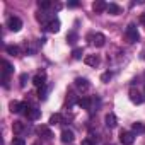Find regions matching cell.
<instances>
[{
  "mask_svg": "<svg viewBox=\"0 0 145 145\" xmlns=\"http://www.w3.org/2000/svg\"><path fill=\"white\" fill-rule=\"evenodd\" d=\"M125 38H126L128 43H137V41L140 39L138 29H137L135 24H128V27H126V31H125Z\"/></svg>",
  "mask_w": 145,
  "mask_h": 145,
  "instance_id": "6da1fadb",
  "label": "cell"
},
{
  "mask_svg": "<svg viewBox=\"0 0 145 145\" xmlns=\"http://www.w3.org/2000/svg\"><path fill=\"white\" fill-rule=\"evenodd\" d=\"M87 39H89L94 46H97V48H103V46L106 44V36H104L103 33H94V34H89V36H87Z\"/></svg>",
  "mask_w": 145,
  "mask_h": 145,
  "instance_id": "7a4b0ae2",
  "label": "cell"
},
{
  "mask_svg": "<svg viewBox=\"0 0 145 145\" xmlns=\"http://www.w3.org/2000/svg\"><path fill=\"white\" fill-rule=\"evenodd\" d=\"M7 27H9L10 31L17 33V31H21V27H22V21H21L19 17H9V19H7Z\"/></svg>",
  "mask_w": 145,
  "mask_h": 145,
  "instance_id": "3957f363",
  "label": "cell"
},
{
  "mask_svg": "<svg viewBox=\"0 0 145 145\" xmlns=\"http://www.w3.org/2000/svg\"><path fill=\"white\" fill-rule=\"evenodd\" d=\"M120 142L123 145H131L135 142V133L133 131H121L120 133Z\"/></svg>",
  "mask_w": 145,
  "mask_h": 145,
  "instance_id": "277c9868",
  "label": "cell"
},
{
  "mask_svg": "<svg viewBox=\"0 0 145 145\" xmlns=\"http://www.w3.org/2000/svg\"><path fill=\"white\" fill-rule=\"evenodd\" d=\"M130 99H131V103L140 104V103H143V99H145V97H142V94H140V91H138V89H130Z\"/></svg>",
  "mask_w": 145,
  "mask_h": 145,
  "instance_id": "5b68a950",
  "label": "cell"
},
{
  "mask_svg": "<svg viewBox=\"0 0 145 145\" xmlns=\"http://www.w3.org/2000/svg\"><path fill=\"white\" fill-rule=\"evenodd\" d=\"M74 140H75V135L72 130H63L61 131V142L63 143H72Z\"/></svg>",
  "mask_w": 145,
  "mask_h": 145,
  "instance_id": "8992f818",
  "label": "cell"
},
{
  "mask_svg": "<svg viewBox=\"0 0 145 145\" xmlns=\"http://www.w3.org/2000/svg\"><path fill=\"white\" fill-rule=\"evenodd\" d=\"M9 109H10L12 113H21L22 109H27V108H26V104H24V103H19V101H10Z\"/></svg>",
  "mask_w": 145,
  "mask_h": 145,
  "instance_id": "52a82bcc",
  "label": "cell"
},
{
  "mask_svg": "<svg viewBox=\"0 0 145 145\" xmlns=\"http://www.w3.org/2000/svg\"><path fill=\"white\" fill-rule=\"evenodd\" d=\"M26 116H27V120H31V121H36V120L41 116V111H39L38 108H27V111H26Z\"/></svg>",
  "mask_w": 145,
  "mask_h": 145,
  "instance_id": "ba28073f",
  "label": "cell"
},
{
  "mask_svg": "<svg viewBox=\"0 0 145 145\" xmlns=\"http://www.w3.org/2000/svg\"><path fill=\"white\" fill-rule=\"evenodd\" d=\"M92 10H94L96 14H101V12L108 10V4H106V2H103V0H97V2H94V4H92Z\"/></svg>",
  "mask_w": 145,
  "mask_h": 145,
  "instance_id": "9c48e42d",
  "label": "cell"
},
{
  "mask_svg": "<svg viewBox=\"0 0 145 145\" xmlns=\"http://www.w3.org/2000/svg\"><path fill=\"white\" fill-rule=\"evenodd\" d=\"M84 61H86V65H89V67H97L101 60H99L97 55H87V56L84 58Z\"/></svg>",
  "mask_w": 145,
  "mask_h": 145,
  "instance_id": "30bf717a",
  "label": "cell"
},
{
  "mask_svg": "<svg viewBox=\"0 0 145 145\" xmlns=\"http://www.w3.org/2000/svg\"><path fill=\"white\" fill-rule=\"evenodd\" d=\"M46 29H48L50 33H58V31H60V21H58V19H51V21L46 24Z\"/></svg>",
  "mask_w": 145,
  "mask_h": 145,
  "instance_id": "8fae6325",
  "label": "cell"
},
{
  "mask_svg": "<svg viewBox=\"0 0 145 145\" xmlns=\"http://www.w3.org/2000/svg\"><path fill=\"white\" fill-rule=\"evenodd\" d=\"M75 86H77V89L79 91H87L91 86H89V82H87V79H82V77H79V79H75Z\"/></svg>",
  "mask_w": 145,
  "mask_h": 145,
  "instance_id": "7c38bea8",
  "label": "cell"
},
{
  "mask_svg": "<svg viewBox=\"0 0 145 145\" xmlns=\"http://www.w3.org/2000/svg\"><path fill=\"white\" fill-rule=\"evenodd\" d=\"M104 123H106V126H108V128H114V126L118 125V120H116V116H114L113 113H109V114H106Z\"/></svg>",
  "mask_w": 145,
  "mask_h": 145,
  "instance_id": "4fadbf2b",
  "label": "cell"
},
{
  "mask_svg": "<svg viewBox=\"0 0 145 145\" xmlns=\"http://www.w3.org/2000/svg\"><path fill=\"white\" fill-rule=\"evenodd\" d=\"M33 84H34L36 87H44V86H46V77H44V74H38V75L33 79Z\"/></svg>",
  "mask_w": 145,
  "mask_h": 145,
  "instance_id": "5bb4252c",
  "label": "cell"
},
{
  "mask_svg": "<svg viewBox=\"0 0 145 145\" xmlns=\"http://www.w3.org/2000/svg\"><path fill=\"white\" fill-rule=\"evenodd\" d=\"M91 104H92V99H91V97H82V99H79V106H80L82 109H91Z\"/></svg>",
  "mask_w": 145,
  "mask_h": 145,
  "instance_id": "9a60e30c",
  "label": "cell"
},
{
  "mask_svg": "<svg viewBox=\"0 0 145 145\" xmlns=\"http://www.w3.org/2000/svg\"><path fill=\"white\" fill-rule=\"evenodd\" d=\"M61 120H63V118H61V114H60V113H55V114H51V116H50V121H48V123H50L51 126H55V125H60V123H61Z\"/></svg>",
  "mask_w": 145,
  "mask_h": 145,
  "instance_id": "2e32d148",
  "label": "cell"
},
{
  "mask_svg": "<svg viewBox=\"0 0 145 145\" xmlns=\"http://www.w3.org/2000/svg\"><path fill=\"white\" fill-rule=\"evenodd\" d=\"M108 12H109L111 16H118V14L121 12V7L116 5V4H108Z\"/></svg>",
  "mask_w": 145,
  "mask_h": 145,
  "instance_id": "e0dca14e",
  "label": "cell"
},
{
  "mask_svg": "<svg viewBox=\"0 0 145 145\" xmlns=\"http://www.w3.org/2000/svg\"><path fill=\"white\" fill-rule=\"evenodd\" d=\"M131 130H133V133H145V125L140 123V121H137V123H133Z\"/></svg>",
  "mask_w": 145,
  "mask_h": 145,
  "instance_id": "ac0fdd59",
  "label": "cell"
},
{
  "mask_svg": "<svg viewBox=\"0 0 145 145\" xmlns=\"http://www.w3.org/2000/svg\"><path fill=\"white\" fill-rule=\"evenodd\" d=\"M38 133H39V135H43L44 138H51V137H53L48 126H39V128H38Z\"/></svg>",
  "mask_w": 145,
  "mask_h": 145,
  "instance_id": "d6986e66",
  "label": "cell"
},
{
  "mask_svg": "<svg viewBox=\"0 0 145 145\" xmlns=\"http://www.w3.org/2000/svg\"><path fill=\"white\" fill-rule=\"evenodd\" d=\"M12 130H14V133H22L24 131V123H21V121H14V125H12Z\"/></svg>",
  "mask_w": 145,
  "mask_h": 145,
  "instance_id": "ffe728a7",
  "label": "cell"
},
{
  "mask_svg": "<svg viewBox=\"0 0 145 145\" xmlns=\"http://www.w3.org/2000/svg\"><path fill=\"white\" fill-rule=\"evenodd\" d=\"M77 41V33L75 31H70L68 34H67V43H70V44H74Z\"/></svg>",
  "mask_w": 145,
  "mask_h": 145,
  "instance_id": "44dd1931",
  "label": "cell"
},
{
  "mask_svg": "<svg viewBox=\"0 0 145 145\" xmlns=\"http://www.w3.org/2000/svg\"><path fill=\"white\" fill-rule=\"evenodd\" d=\"M2 65H4V75H9L10 72L14 70V68H12V65H10L7 60H4V61H2Z\"/></svg>",
  "mask_w": 145,
  "mask_h": 145,
  "instance_id": "7402d4cb",
  "label": "cell"
},
{
  "mask_svg": "<svg viewBox=\"0 0 145 145\" xmlns=\"http://www.w3.org/2000/svg\"><path fill=\"white\" fill-rule=\"evenodd\" d=\"M82 55H84V50H82V48H75L74 51H72V56H74L75 60H80Z\"/></svg>",
  "mask_w": 145,
  "mask_h": 145,
  "instance_id": "603a6c76",
  "label": "cell"
},
{
  "mask_svg": "<svg viewBox=\"0 0 145 145\" xmlns=\"http://www.w3.org/2000/svg\"><path fill=\"white\" fill-rule=\"evenodd\" d=\"M38 5H39V9L46 10V9H50V7H51V2H50V0H39Z\"/></svg>",
  "mask_w": 145,
  "mask_h": 145,
  "instance_id": "cb8c5ba5",
  "label": "cell"
},
{
  "mask_svg": "<svg viewBox=\"0 0 145 145\" xmlns=\"http://www.w3.org/2000/svg\"><path fill=\"white\" fill-rule=\"evenodd\" d=\"M7 53L12 55V56H17V55H19V48L14 46V44H10V46H7Z\"/></svg>",
  "mask_w": 145,
  "mask_h": 145,
  "instance_id": "d4e9b609",
  "label": "cell"
},
{
  "mask_svg": "<svg viewBox=\"0 0 145 145\" xmlns=\"http://www.w3.org/2000/svg\"><path fill=\"white\" fill-rule=\"evenodd\" d=\"M111 77H113V74H111V72H104V74L101 75V80H103L104 84H108V82L111 80Z\"/></svg>",
  "mask_w": 145,
  "mask_h": 145,
  "instance_id": "484cf974",
  "label": "cell"
},
{
  "mask_svg": "<svg viewBox=\"0 0 145 145\" xmlns=\"http://www.w3.org/2000/svg\"><path fill=\"white\" fill-rule=\"evenodd\" d=\"M12 145H26V142H24V138H21V137H14Z\"/></svg>",
  "mask_w": 145,
  "mask_h": 145,
  "instance_id": "4316f807",
  "label": "cell"
},
{
  "mask_svg": "<svg viewBox=\"0 0 145 145\" xmlns=\"http://www.w3.org/2000/svg\"><path fill=\"white\" fill-rule=\"evenodd\" d=\"M46 92H48L46 86H44V87H39V91H38V96H39L41 99H44V97H46Z\"/></svg>",
  "mask_w": 145,
  "mask_h": 145,
  "instance_id": "83f0119b",
  "label": "cell"
},
{
  "mask_svg": "<svg viewBox=\"0 0 145 145\" xmlns=\"http://www.w3.org/2000/svg\"><path fill=\"white\" fill-rule=\"evenodd\" d=\"M26 79H27V75H26V74H22V75H21V87H24V86H26Z\"/></svg>",
  "mask_w": 145,
  "mask_h": 145,
  "instance_id": "f1b7e54d",
  "label": "cell"
},
{
  "mask_svg": "<svg viewBox=\"0 0 145 145\" xmlns=\"http://www.w3.org/2000/svg\"><path fill=\"white\" fill-rule=\"evenodd\" d=\"M82 145H94V142L91 138H86V140H82Z\"/></svg>",
  "mask_w": 145,
  "mask_h": 145,
  "instance_id": "f546056e",
  "label": "cell"
},
{
  "mask_svg": "<svg viewBox=\"0 0 145 145\" xmlns=\"http://www.w3.org/2000/svg\"><path fill=\"white\" fill-rule=\"evenodd\" d=\"M68 7H79V2H68Z\"/></svg>",
  "mask_w": 145,
  "mask_h": 145,
  "instance_id": "4dcf8cb0",
  "label": "cell"
},
{
  "mask_svg": "<svg viewBox=\"0 0 145 145\" xmlns=\"http://www.w3.org/2000/svg\"><path fill=\"white\" fill-rule=\"evenodd\" d=\"M140 22H142V24H145V14H143V16L140 17Z\"/></svg>",
  "mask_w": 145,
  "mask_h": 145,
  "instance_id": "1f68e13d",
  "label": "cell"
}]
</instances>
